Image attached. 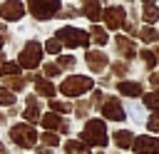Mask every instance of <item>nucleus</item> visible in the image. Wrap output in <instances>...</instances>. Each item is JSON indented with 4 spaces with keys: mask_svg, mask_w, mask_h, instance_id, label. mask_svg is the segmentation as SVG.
I'll use <instances>...</instances> for the list:
<instances>
[{
    "mask_svg": "<svg viewBox=\"0 0 159 154\" xmlns=\"http://www.w3.org/2000/svg\"><path fill=\"white\" fill-rule=\"evenodd\" d=\"M77 139H82L92 149H107L109 147V127L102 117H89V119H84Z\"/></svg>",
    "mask_w": 159,
    "mask_h": 154,
    "instance_id": "1",
    "label": "nucleus"
},
{
    "mask_svg": "<svg viewBox=\"0 0 159 154\" xmlns=\"http://www.w3.org/2000/svg\"><path fill=\"white\" fill-rule=\"evenodd\" d=\"M7 137L17 149H25V152H32L40 144V132L35 129V124H27V122H12L7 127Z\"/></svg>",
    "mask_w": 159,
    "mask_h": 154,
    "instance_id": "2",
    "label": "nucleus"
},
{
    "mask_svg": "<svg viewBox=\"0 0 159 154\" xmlns=\"http://www.w3.org/2000/svg\"><path fill=\"white\" fill-rule=\"evenodd\" d=\"M57 89L65 99H82L87 92L94 89V79L89 75H67Z\"/></svg>",
    "mask_w": 159,
    "mask_h": 154,
    "instance_id": "3",
    "label": "nucleus"
},
{
    "mask_svg": "<svg viewBox=\"0 0 159 154\" xmlns=\"http://www.w3.org/2000/svg\"><path fill=\"white\" fill-rule=\"evenodd\" d=\"M55 37L62 42V47H70V50H75V47H84V50H89V42H92L89 30L75 27V25H62V27H57Z\"/></svg>",
    "mask_w": 159,
    "mask_h": 154,
    "instance_id": "4",
    "label": "nucleus"
},
{
    "mask_svg": "<svg viewBox=\"0 0 159 154\" xmlns=\"http://www.w3.org/2000/svg\"><path fill=\"white\" fill-rule=\"evenodd\" d=\"M42 55H45V47H42L37 40H27L25 47L20 50V55H17V65H20L22 70L32 72V70H37V67L42 65Z\"/></svg>",
    "mask_w": 159,
    "mask_h": 154,
    "instance_id": "5",
    "label": "nucleus"
},
{
    "mask_svg": "<svg viewBox=\"0 0 159 154\" xmlns=\"http://www.w3.org/2000/svg\"><path fill=\"white\" fill-rule=\"evenodd\" d=\"M99 117L104 122H127V104L119 94H107L99 107Z\"/></svg>",
    "mask_w": 159,
    "mask_h": 154,
    "instance_id": "6",
    "label": "nucleus"
},
{
    "mask_svg": "<svg viewBox=\"0 0 159 154\" xmlns=\"http://www.w3.org/2000/svg\"><path fill=\"white\" fill-rule=\"evenodd\" d=\"M27 10L35 20L47 22V20L57 17V12L62 10V0H27Z\"/></svg>",
    "mask_w": 159,
    "mask_h": 154,
    "instance_id": "7",
    "label": "nucleus"
},
{
    "mask_svg": "<svg viewBox=\"0 0 159 154\" xmlns=\"http://www.w3.org/2000/svg\"><path fill=\"white\" fill-rule=\"evenodd\" d=\"M102 22L109 32L114 30H122V25L127 22V7L124 5H109L102 10Z\"/></svg>",
    "mask_w": 159,
    "mask_h": 154,
    "instance_id": "8",
    "label": "nucleus"
},
{
    "mask_svg": "<svg viewBox=\"0 0 159 154\" xmlns=\"http://www.w3.org/2000/svg\"><path fill=\"white\" fill-rule=\"evenodd\" d=\"M27 12V5L22 0H2L0 2V20L2 22H17Z\"/></svg>",
    "mask_w": 159,
    "mask_h": 154,
    "instance_id": "9",
    "label": "nucleus"
},
{
    "mask_svg": "<svg viewBox=\"0 0 159 154\" xmlns=\"http://www.w3.org/2000/svg\"><path fill=\"white\" fill-rule=\"evenodd\" d=\"M132 154H159V137L157 134H137L132 144Z\"/></svg>",
    "mask_w": 159,
    "mask_h": 154,
    "instance_id": "10",
    "label": "nucleus"
},
{
    "mask_svg": "<svg viewBox=\"0 0 159 154\" xmlns=\"http://www.w3.org/2000/svg\"><path fill=\"white\" fill-rule=\"evenodd\" d=\"M114 52L122 60H127V62H132L134 57H139V47H137V42L129 35H117L114 37Z\"/></svg>",
    "mask_w": 159,
    "mask_h": 154,
    "instance_id": "11",
    "label": "nucleus"
},
{
    "mask_svg": "<svg viewBox=\"0 0 159 154\" xmlns=\"http://www.w3.org/2000/svg\"><path fill=\"white\" fill-rule=\"evenodd\" d=\"M84 62H87V70L92 75H102L109 67V57L104 50H84Z\"/></svg>",
    "mask_w": 159,
    "mask_h": 154,
    "instance_id": "12",
    "label": "nucleus"
},
{
    "mask_svg": "<svg viewBox=\"0 0 159 154\" xmlns=\"http://www.w3.org/2000/svg\"><path fill=\"white\" fill-rule=\"evenodd\" d=\"M134 137H137V134H134L132 129H124V127H119V129H112V134H109V139H112L114 149H119V152H132Z\"/></svg>",
    "mask_w": 159,
    "mask_h": 154,
    "instance_id": "13",
    "label": "nucleus"
},
{
    "mask_svg": "<svg viewBox=\"0 0 159 154\" xmlns=\"http://www.w3.org/2000/svg\"><path fill=\"white\" fill-rule=\"evenodd\" d=\"M117 92H119V97L142 99V94H144V84L137 82V79H119V82H117Z\"/></svg>",
    "mask_w": 159,
    "mask_h": 154,
    "instance_id": "14",
    "label": "nucleus"
},
{
    "mask_svg": "<svg viewBox=\"0 0 159 154\" xmlns=\"http://www.w3.org/2000/svg\"><path fill=\"white\" fill-rule=\"evenodd\" d=\"M102 10H104V7H102V2H99V0H84V2H82V7H80V12H82L92 25H97V22L102 20Z\"/></svg>",
    "mask_w": 159,
    "mask_h": 154,
    "instance_id": "15",
    "label": "nucleus"
},
{
    "mask_svg": "<svg viewBox=\"0 0 159 154\" xmlns=\"http://www.w3.org/2000/svg\"><path fill=\"white\" fill-rule=\"evenodd\" d=\"M57 92H60V89L55 87V82H52V79H47V77H42V75L35 79V94H37V97L55 99V94H57Z\"/></svg>",
    "mask_w": 159,
    "mask_h": 154,
    "instance_id": "16",
    "label": "nucleus"
},
{
    "mask_svg": "<svg viewBox=\"0 0 159 154\" xmlns=\"http://www.w3.org/2000/svg\"><path fill=\"white\" fill-rule=\"evenodd\" d=\"M147 117H149V112L142 102H129L127 104V119L132 124H147Z\"/></svg>",
    "mask_w": 159,
    "mask_h": 154,
    "instance_id": "17",
    "label": "nucleus"
},
{
    "mask_svg": "<svg viewBox=\"0 0 159 154\" xmlns=\"http://www.w3.org/2000/svg\"><path fill=\"white\" fill-rule=\"evenodd\" d=\"M62 152L65 154H94L92 147H87L82 139H72V137L62 139Z\"/></svg>",
    "mask_w": 159,
    "mask_h": 154,
    "instance_id": "18",
    "label": "nucleus"
},
{
    "mask_svg": "<svg viewBox=\"0 0 159 154\" xmlns=\"http://www.w3.org/2000/svg\"><path fill=\"white\" fill-rule=\"evenodd\" d=\"M20 117H22V122H27V124H40V119H42V102L25 104L22 112H20Z\"/></svg>",
    "mask_w": 159,
    "mask_h": 154,
    "instance_id": "19",
    "label": "nucleus"
},
{
    "mask_svg": "<svg viewBox=\"0 0 159 154\" xmlns=\"http://www.w3.org/2000/svg\"><path fill=\"white\" fill-rule=\"evenodd\" d=\"M62 122H65L62 114H57V112H42L40 127H42V132H57L62 127Z\"/></svg>",
    "mask_w": 159,
    "mask_h": 154,
    "instance_id": "20",
    "label": "nucleus"
},
{
    "mask_svg": "<svg viewBox=\"0 0 159 154\" xmlns=\"http://www.w3.org/2000/svg\"><path fill=\"white\" fill-rule=\"evenodd\" d=\"M89 37H92V42H94L97 47H104V45L109 42V32H107V27L99 25V22L89 27Z\"/></svg>",
    "mask_w": 159,
    "mask_h": 154,
    "instance_id": "21",
    "label": "nucleus"
},
{
    "mask_svg": "<svg viewBox=\"0 0 159 154\" xmlns=\"http://www.w3.org/2000/svg\"><path fill=\"white\" fill-rule=\"evenodd\" d=\"M139 60L144 62L147 72H154V70H157V65H159V57H157V52H154V50H149V47L139 50Z\"/></svg>",
    "mask_w": 159,
    "mask_h": 154,
    "instance_id": "22",
    "label": "nucleus"
},
{
    "mask_svg": "<svg viewBox=\"0 0 159 154\" xmlns=\"http://www.w3.org/2000/svg\"><path fill=\"white\" fill-rule=\"evenodd\" d=\"M129 62L127 60H117V62H109V75L112 77H117V79H127V75H129Z\"/></svg>",
    "mask_w": 159,
    "mask_h": 154,
    "instance_id": "23",
    "label": "nucleus"
},
{
    "mask_svg": "<svg viewBox=\"0 0 159 154\" xmlns=\"http://www.w3.org/2000/svg\"><path fill=\"white\" fill-rule=\"evenodd\" d=\"M92 109H94V107H92V102H89V99H77V102H75V107H72V114H75L77 119H82V122H84V119H89V112H92Z\"/></svg>",
    "mask_w": 159,
    "mask_h": 154,
    "instance_id": "24",
    "label": "nucleus"
},
{
    "mask_svg": "<svg viewBox=\"0 0 159 154\" xmlns=\"http://www.w3.org/2000/svg\"><path fill=\"white\" fill-rule=\"evenodd\" d=\"M139 17H142L144 25H154V22L159 20V5H157V2H154V5H142Z\"/></svg>",
    "mask_w": 159,
    "mask_h": 154,
    "instance_id": "25",
    "label": "nucleus"
},
{
    "mask_svg": "<svg viewBox=\"0 0 159 154\" xmlns=\"http://www.w3.org/2000/svg\"><path fill=\"white\" fill-rule=\"evenodd\" d=\"M2 87H7L10 92H22L25 87H27V79H25V75H17V77H5L2 79Z\"/></svg>",
    "mask_w": 159,
    "mask_h": 154,
    "instance_id": "26",
    "label": "nucleus"
},
{
    "mask_svg": "<svg viewBox=\"0 0 159 154\" xmlns=\"http://www.w3.org/2000/svg\"><path fill=\"white\" fill-rule=\"evenodd\" d=\"M17 75H22V67L17 65V60H5L0 65V77L2 79L5 77H17Z\"/></svg>",
    "mask_w": 159,
    "mask_h": 154,
    "instance_id": "27",
    "label": "nucleus"
},
{
    "mask_svg": "<svg viewBox=\"0 0 159 154\" xmlns=\"http://www.w3.org/2000/svg\"><path fill=\"white\" fill-rule=\"evenodd\" d=\"M47 104H50V112H57V114H62V117H65V114H72V107H75L72 102H67V99H57V97L50 99Z\"/></svg>",
    "mask_w": 159,
    "mask_h": 154,
    "instance_id": "28",
    "label": "nucleus"
},
{
    "mask_svg": "<svg viewBox=\"0 0 159 154\" xmlns=\"http://www.w3.org/2000/svg\"><path fill=\"white\" fill-rule=\"evenodd\" d=\"M40 144H45L50 149H57V147H62V137L57 132H40Z\"/></svg>",
    "mask_w": 159,
    "mask_h": 154,
    "instance_id": "29",
    "label": "nucleus"
},
{
    "mask_svg": "<svg viewBox=\"0 0 159 154\" xmlns=\"http://www.w3.org/2000/svg\"><path fill=\"white\" fill-rule=\"evenodd\" d=\"M139 40L142 42H157L159 40V30L154 27V25H142V30H139Z\"/></svg>",
    "mask_w": 159,
    "mask_h": 154,
    "instance_id": "30",
    "label": "nucleus"
},
{
    "mask_svg": "<svg viewBox=\"0 0 159 154\" xmlns=\"http://www.w3.org/2000/svg\"><path fill=\"white\" fill-rule=\"evenodd\" d=\"M142 104L147 107V112H159V94L152 89V92H144L142 94Z\"/></svg>",
    "mask_w": 159,
    "mask_h": 154,
    "instance_id": "31",
    "label": "nucleus"
},
{
    "mask_svg": "<svg viewBox=\"0 0 159 154\" xmlns=\"http://www.w3.org/2000/svg\"><path fill=\"white\" fill-rule=\"evenodd\" d=\"M12 104H17L15 92H10L7 87H0V107H2V109H10Z\"/></svg>",
    "mask_w": 159,
    "mask_h": 154,
    "instance_id": "32",
    "label": "nucleus"
},
{
    "mask_svg": "<svg viewBox=\"0 0 159 154\" xmlns=\"http://www.w3.org/2000/svg\"><path fill=\"white\" fill-rule=\"evenodd\" d=\"M42 47H45V52H47V55H52V57H60V55H62V42H60L57 37L45 40V45H42Z\"/></svg>",
    "mask_w": 159,
    "mask_h": 154,
    "instance_id": "33",
    "label": "nucleus"
},
{
    "mask_svg": "<svg viewBox=\"0 0 159 154\" xmlns=\"http://www.w3.org/2000/svg\"><path fill=\"white\" fill-rule=\"evenodd\" d=\"M60 75H62V67H60L57 62H42V77L55 79V77H60Z\"/></svg>",
    "mask_w": 159,
    "mask_h": 154,
    "instance_id": "34",
    "label": "nucleus"
},
{
    "mask_svg": "<svg viewBox=\"0 0 159 154\" xmlns=\"http://www.w3.org/2000/svg\"><path fill=\"white\" fill-rule=\"evenodd\" d=\"M147 132L149 134H157L159 137V112H149V117H147Z\"/></svg>",
    "mask_w": 159,
    "mask_h": 154,
    "instance_id": "35",
    "label": "nucleus"
},
{
    "mask_svg": "<svg viewBox=\"0 0 159 154\" xmlns=\"http://www.w3.org/2000/svg\"><path fill=\"white\" fill-rule=\"evenodd\" d=\"M57 65H60L62 70H72V67L77 65V60H75V55H60V57H57Z\"/></svg>",
    "mask_w": 159,
    "mask_h": 154,
    "instance_id": "36",
    "label": "nucleus"
},
{
    "mask_svg": "<svg viewBox=\"0 0 159 154\" xmlns=\"http://www.w3.org/2000/svg\"><path fill=\"white\" fill-rule=\"evenodd\" d=\"M104 97H107V94H104L102 89H92V92H89V102H92V107H94V109H99V107H102V102H104Z\"/></svg>",
    "mask_w": 159,
    "mask_h": 154,
    "instance_id": "37",
    "label": "nucleus"
},
{
    "mask_svg": "<svg viewBox=\"0 0 159 154\" xmlns=\"http://www.w3.org/2000/svg\"><path fill=\"white\" fill-rule=\"evenodd\" d=\"M122 30H124V35L134 37V35H139V30H142V27H137V22H134V20H127V22L122 25Z\"/></svg>",
    "mask_w": 159,
    "mask_h": 154,
    "instance_id": "38",
    "label": "nucleus"
},
{
    "mask_svg": "<svg viewBox=\"0 0 159 154\" xmlns=\"http://www.w3.org/2000/svg\"><path fill=\"white\" fill-rule=\"evenodd\" d=\"M77 15H82V12H80L77 7H72V5H70V7H62V10L57 12V17H62V20H67V17H77Z\"/></svg>",
    "mask_w": 159,
    "mask_h": 154,
    "instance_id": "39",
    "label": "nucleus"
},
{
    "mask_svg": "<svg viewBox=\"0 0 159 154\" xmlns=\"http://www.w3.org/2000/svg\"><path fill=\"white\" fill-rule=\"evenodd\" d=\"M57 134H60V137H72V122H67V119H65V122H62V127L57 129Z\"/></svg>",
    "mask_w": 159,
    "mask_h": 154,
    "instance_id": "40",
    "label": "nucleus"
},
{
    "mask_svg": "<svg viewBox=\"0 0 159 154\" xmlns=\"http://www.w3.org/2000/svg\"><path fill=\"white\" fill-rule=\"evenodd\" d=\"M32 152H35V154H55V149H50V147H45V144H37Z\"/></svg>",
    "mask_w": 159,
    "mask_h": 154,
    "instance_id": "41",
    "label": "nucleus"
},
{
    "mask_svg": "<svg viewBox=\"0 0 159 154\" xmlns=\"http://www.w3.org/2000/svg\"><path fill=\"white\" fill-rule=\"evenodd\" d=\"M5 112H7V117H15V114H20L22 109H20L17 104H12V107H10V109H5Z\"/></svg>",
    "mask_w": 159,
    "mask_h": 154,
    "instance_id": "42",
    "label": "nucleus"
},
{
    "mask_svg": "<svg viewBox=\"0 0 159 154\" xmlns=\"http://www.w3.org/2000/svg\"><path fill=\"white\" fill-rule=\"evenodd\" d=\"M7 124V112H0V127Z\"/></svg>",
    "mask_w": 159,
    "mask_h": 154,
    "instance_id": "43",
    "label": "nucleus"
},
{
    "mask_svg": "<svg viewBox=\"0 0 159 154\" xmlns=\"http://www.w3.org/2000/svg\"><path fill=\"white\" fill-rule=\"evenodd\" d=\"M5 42H7V35H0V50L5 47Z\"/></svg>",
    "mask_w": 159,
    "mask_h": 154,
    "instance_id": "44",
    "label": "nucleus"
},
{
    "mask_svg": "<svg viewBox=\"0 0 159 154\" xmlns=\"http://www.w3.org/2000/svg\"><path fill=\"white\" fill-rule=\"evenodd\" d=\"M142 2H144V5H154L157 0H142Z\"/></svg>",
    "mask_w": 159,
    "mask_h": 154,
    "instance_id": "45",
    "label": "nucleus"
},
{
    "mask_svg": "<svg viewBox=\"0 0 159 154\" xmlns=\"http://www.w3.org/2000/svg\"><path fill=\"white\" fill-rule=\"evenodd\" d=\"M2 62H5V52L0 50V65H2Z\"/></svg>",
    "mask_w": 159,
    "mask_h": 154,
    "instance_id": "46",
    "label": "nucleus"
},
{
    "mask_svg": "<svg viewBox=\"0 0 159 154\" xmlns=\"http://www.w3.org/2000/svg\"><path fill=\"white\" fill-rule=\"evenodd\" d=\"M109 154H122V152H119V149H112V152H109Z\"/></svg>",
    "mask_w": 159,
    "mask_h": 154,
    "instance_id": "47",
    "label": "nucleus"
},
{
    "mask_svg": "<svg viewBox=\"0 0 159 154\" xmlns=\"http://www.w3.org/2000/svg\"><path fill=\"white\" fill-rule=\"evenodd\" d=\"M154 52H157V57H159V45H157V47H154Z\"/></svg>",
    "mask_w": 159,
    "mask_h": 154,
    "instance_id": "48",
    "label": "nucleus"
},
{
    "mask_svg": "<svg viewBox=\"0 0 159 154\" xmlns=\"http://www.w3.org/2000/svg\"><path fill=\"white\" fill-rule=\"evenodd\" d=\"M154 92H157V94H159V87H157V89H154Z\"/></svg>",
    "mask_w": 159,
    "mask_h": 154,
    "instance_id": "49",
    "label": "nucleus"
},
{
    "mask_svg": "<svg viewBox=\"0 0 159 154\" xmlns=\"http://www.w3.org/2000/svg\"><path fill=\"white\" fill-rule=\"evenodd\" d=\"M27 154H35V152H27Z\"/></svg>",
    "mask_w": 159,
    "mask_h": 154,
    "instance_id": "50",
    "label": "nucleus"
},
{
    "mask_svg": "<svg viewBox=\"0 0 159 154\" xmlns=\"http://www.w3.org/2000/svg\"><path fill=\"white\" fill-rule=\"evenodd\" d=\"M157 2H159V0H157Z\"/></svg>",
    "mask_w": 159,
    "mask_h": 154,
    "instance_id": "51",
    "label": "nucleus"
}]
</instances>
